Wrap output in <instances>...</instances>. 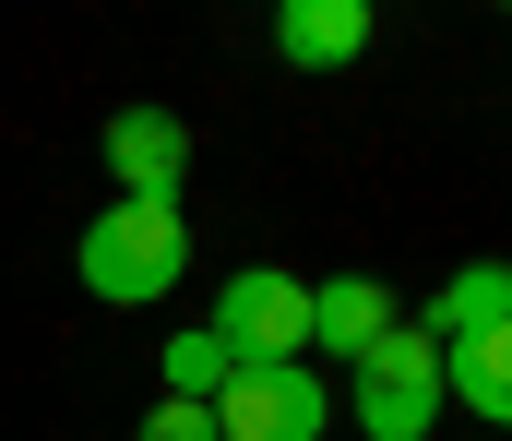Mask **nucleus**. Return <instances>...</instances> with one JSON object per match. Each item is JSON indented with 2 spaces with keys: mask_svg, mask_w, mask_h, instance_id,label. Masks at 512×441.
<instances>
[{
  "mask_svg": "<svg viewBox=\"0 0 512 441\" xmlns=\"http://www.w3.org/2000/svg\"><path fill=\"white\" fill-rule=\"evenodd\" d=\"M393 322H405V310H393L382 275H322V287H310V370H346V358H370Z\"/></svg>",
  "mask_w": 512,
  "mask_h": 441,
  "instance_id": "nucleus-6",
  "label": "nucleus"
},
{
  "mask_svg": "<svg viewBox=\"0 0 512 441\" xmlns=\"http://www.w3.org/2000/svg\"><path fill=\"white\" fill-rule=\"evenodd\" d=\"M203 334L227 346V370H286V358H310V275L239 263V275L215 287V322H203Z\"/></svg>",
  "mask_w": 512,
  "mask_h": 441,
  "instance_id": "nucleus-3",
  "label": "nucleus"
},
{
  "mask_svg": "<svg viewBox=\"0 0 512 441\" xmlns=\"http://www.w3.org/2000/svg\"><path fill=\"white\" fill-rule=\"evenodd\" d=\"M441 394H453L477 430H512V322L477 334V346H441Z\"/></svg>",
  "mask_w": 512,
  "mask_h": 441,
  "instance_id": "nucleus-9",
  "label": "nucleus"
},
{
  "mask_svg": "<svg viewBox=\"0 0 512 441\" xmlns=\"http://www.w3.org/2000/svg\"><path fill=\"white\" fill-rule=\"evenodd\" d=\"M370 48V0H286L274 12V60L286 72H346Z\"/></svg>",
  "mask_w": 512,
  "mask_h": 441,
  "instance_id": "nucleus-7",
  "label": "nucleus"
},
{
  "mask_svg": "<svg viewBox=\"0 0 512 441\" xmlns=\"http://www.w3.org/2000/svg\"><path fill=\"white\" fill-rule=\"evenodd\" d=\"M501 322H512V263H465L453 287H429V310H417L429 346H477V334H501Z\"/></svg>",
  "mask_w": 512,
  "mask_h": 441,
  "instance_id": "nucleus-8",
  "label": "nucleus"
},
{
  "mask_svg": "<svg viewBox=\"0 0 512 441\" xmlns=\"http://www.w3.org/2000/svg\"><path fill=\"white\" fill-rule=\"evenodd\" d=\"M167 394H179V406H215V394H227V346H215L203 322L167 334Z\"/></svg>",
  "mask_w": 512,
  "mask_h": 441,
  "instance_id": "nucleus-10",
  "label": "nucleus"
},
{
  "mask_svg": "<svg viewBox=\"0 0 512 441\" xmlns=\"http://www.w3.org/2000/svg\"><path fill=\"white\" fill-rule=\"evenodd\" d=\"M72 275L108 298V310H143L191 275V215L179 203H96V227L72 239Z\"/></svg>",
  "mask_w": 512,
  "mask_h": 441,
  "instance_id": "nucleus-1",
  "label": "nucleus"
},
{
  "mask_svg": "<svg viewBox=\"0 0 512 441\" xmlns=\"http://www.w3.org/2000/svg\"><path fill=\"white\" fill-rule=\"evenodd\" d=\"M131 441H215V406H179V394H167V406H155Z\"/></svg>",
  "mask_w": 512,
  "mask_h": 441,
  "instance_id": "nucleus-11",
  "label": "nucleus"
},
{
  "mask_svg": "<svg viewBox=\"0 0 512 441\" xmlns=\"http://www.w3.org/2000/svg\"><path fill=\"white\" fill-rule=\"evenodd\" d=\"M108 179H120V203H179L191 191V120L179 108H120L108 120Z\"/></svg>",
  "mask_w": 512,
  "mask_h": 441,
  "instance_id": "nucleus-5",
  "label": "nucleus"
},
{
  "mask_svg": "<svg viewBox=\"0 0 512 441\" xmlns=\"http://www.w3.org/2000/svg\"><path fill=\"white\" fill-rule=\"evenodd\" d=\"M334 430V370L286 358V370H227L215 394V441H322Z\"/></svg>",
  "mask_w": 512,
  "mask_h": 441,
  "instance_id": "nucleus-4",
  "label": "nucleus"
},
{
  "mask_svg": "<svg viewBox=\"0 0 512 441\" xmlns=\"http://www.w3.org/2000/svg\"><path fill=\"white\" fill-rule=\"evenodd\" d=\"M334 418H358L370 441H429L453 418V394H441V346L417 334V322H393L370 358H346V382H334Z\"/></svg>",
  "mask_w": 512,
  "mask_h": 441,
  "instance_id": "nucleus-2",
  "label": "nucleus"
}]
</instances>
